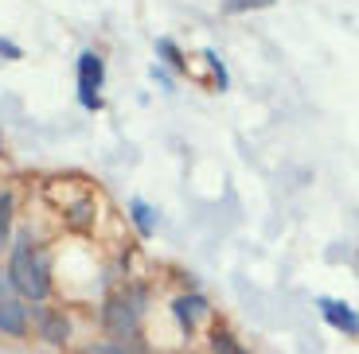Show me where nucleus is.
Returning <instances> with one entry per match:
<instances>
[{
    "instance_id": "1",
    "label": "nucleus",
    "mask_w": 359,
    "mask_h": 354,
    "mask_svg": "<svg viewBox=\"0 0 359 354\" xmlns=\"http://www.w3.org/2000/svg\"><path fill=\"white\" fill-rule=\"evenodd\" d=\"M8 276L16 284V292L32 304H43L51 296V253L47 246L32 241L27 234H20L12 241V257H8Z\"/></svg>"
},
{
    "instance_id": "2",
    "label": "nucleus",
    "mask_w": 359,
    "mask_h": 354,
    "mask_svg": "<svg viewBox=\"0 0 359 354\" xmlns=\"http://www.w3.org/2000/svg\"><path fill=\"white\" fill-rule=\"evenodd\" d=\"M137 316H141V292H117L102 308V323L121 346L137 339Z\"/></svg>"
},
{
    "instance_id": "3",
    "label": "nucleus",
    "mask_w": 359,
    "mask_h": 354,
    "mask_svg": "<svg viewBox=\"0 0 359 354\" xmlns=\"http://www.w3.org/2000/svg\"><path fill=\"white\" fill-rule=\"evenodd\" d=\"M102 86H106V59L86 47V51L79 55V101H82V109L98 113L102 109Z\"/></svg>"
},
{
    "instance_id": "4",
    "label": "nucleus",
    "mask_w": 359,
    "mask_h": 354,
    "mask_svg": "<svg viewBox=\"0 0 359 354\" xmlns=\"http://www.w3.org/2000/svg\"><path fill=\"white\" fill-rule=\"evenodd\" d=\"M0 335L8 339H24L27 335V308L24 296L16 292L8 269H0Z\"/></svg>"
},
{
    "instance_id": "5",
    "label": "nucleus",
    "mask_w": 359,
    "mask_h": 354,
    "mask_svg": "<svg viewBox=\"0 0 359 354\" xmlns=\"http://www.w3.org/2000/svg\"><path fill=\"white\" fill-rule=\"evenodd\" d=\"M316 308H320V316L328 319L336 331H344V335H359V316H355V308H351V304L332 300V296H320V300H316Z\"/></svg>"
},
{
    "instance_id": "6",
    "label": "nucleus",
    "mask_w": 359,
    "mask_h": 354,
    "mask_svg": "<svg viewBox=\"0 0 359 354\" xmlns=\"http://www.w3.org/2000/svg\"><path fill=\"white\" fill-rule=\"evenodd\" d=\"M172 316H176V323H180V327H184V331L191 335V331H196V323L207 316V300H203L199 292L176 296V300H172Z\"/></svg>"
},
{
    "instance_id": "7",
    "label": "nucleus",
    "mask_w": 359,
    "mask_h": 354,
    "mask_svg": "<svg viewBox=\"0 0 359 354\" xmlns=\"http://www.w3.org/2000/svg\"><path fill=\"white\" fill-rule=\"evenodd\" d=\"M39 339L51 346H63L71 339V319L55 308H39Z\"/></svg>"
},
{
    "instance_id": "8",
    "label": "nucleus",
    "mask_w": 359,
    "mask_h": 354,
    "mask_svg": "<svg viewBox=\"0 0 359 354\" xmlns=\"http://www.w3.org/2000/svg\"><path fill=\"white\" fill-rule=\"evenodd\" d=\"M129 218H133V226L144 234V238L156 230V211L144 203V199H129Z\"/></svg>"
},
{
    "instance_id": "9",
    "label": "nucleus",
    "mask_w": 359,
    "mask_h": 354,
    "mask_svg": "<svg viewBox=\"0 0 359 354\" xmlns=\"http://www.w3.org/2000/svg\"><path fill=\"white\" fill-rule=\"evenodd\" d=\"M67 222H71L74 230H86L90 222H94V199H90V195H82L79 203H71V206H67Z\"/></svg>"
},
{
    "instance_id": "10",
    "label": "nucleus",
    "mask_w": 359,
    "mask_h": 354,
    "mask_svg": "<svg viewBox=\"0 0 359 354\" xmlns=\"http://www.w3.org/2000/svg\"><path fill=\"white\" fill-rule=\"evenodd\" d=\"M12 214H16V199H12V191H0V249L8 246V234H12Z\"/></svg>"
},
{
    "instance_id": "11",
    "label": "nucleus",
    "mask_w": 359,
    "mask_h": 354,
    "mask_svg": "<svg viewBox=\"0 0 359 354\" xmlns=\"http://www.w3.org/2000/svg\"><path fill=\"white\" fill-rule=\"evenodd\" d=\"M211 351H215V354H250V351H243V343H238L226 327L211 331Z\"/></svg>"
},
{
    "instance_id": "12",
    "label": "nucleus",
    "mask_w": 359,
    "mask_h": 354,
    "mask_svg": "<svg viewBox=\"0 0 359 354\" xmlns=\"http://www.w3.org/2000/svg\"><path fill=\"white\" fill-rule=\"evenodd\" d=\"M156 51H161L164 59H168V66H176V71H184V66H188V62H184V55H180V47L172 43V39H161V43H156Z\"/></svg>"
},
{
    "instance_id": "13",
    "label": "nucleus",
    "mask_w": 359,
    "mask_h": 354,
    "mask_svg": "<svg viewBox=\"0 0 359 354\" xmlns=\"http://www.w3.org/2000/svg\"><path fill=\"white\" fill-rule=\"evenodd\" d=\"M79 354H129V346H121V343H86Z\"/></svg>"
},
{
    "instance_id": "14",
    "label": "nucleus",
    "mask_w": 359,
    "mask_h": 354,
    "mask_svg": "<svg viewBox=\"0 0 359 354\" xmlns=\"http://www.w3.org/2000/svg\"><path fill=\"white\" fill-rule=\"evenodd\" d=\"M273 0H226V12H243V8H266Z\"/></svg>"
},
{
    "instance_id": "15",
    "label": "nucleus",
    "mask_w": 359,
    "mask_h": 354,
    "mask_svg": "<svg viewBox=\"0 0 359 354\" xmlns=\"http://www.w3.org/2000/svg\"><path fill=\"white\" fill-rule=\"evenodd\" d=\"M203 59H211V66H215V74H219V90H226V66L219 62V55L215 51H203Z\"/></svg>"
},
{
    "instance_id": "16",
    "label": "nucleus",
    "mask_w": 359,
    "mask_h": 354,
    "mask_svg": "<svg viewBox=\"0 0 359 354\" xmlns=\"http://www.w3.org/2000/svg\"><path fill=\"white\" fill-rule=\"evenodd\" d=\"M0 55H8V59H20V47L8 43V39H0Z\"/></svg>"
},
{
    "instance_id": "17",
    "label": "nucleus",
    "mask_w": 359,
    "mask_h": 354,
    "mask_svg": "<svg viewBox=\"0 0 359 354\" xmlns=\"http://www.w3.org/2000/svg\"><path fill=\"white\" fill-rule=\"evenodd\" d=\"M0 152H4V136H0Z\"/></svg>"
}]
</instances>
